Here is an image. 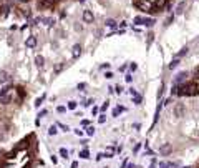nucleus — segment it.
<instances>
[{"label": "nucleus", "mask_w": 199, "mask_h": 168, "mask_svg": "<svg viewBox=\"0 0 199 168\" xmlns=\"http://www.w3.org/2000/svg\"><path fill=\"white\" fill-rule=\"evenodd\" d=\"M72 168H78V163H76V162H73V163H72Z\"/></svg>", "instance_id": "37998d69"}, {"label": "nucleus", "mask_w": 199, "mask_h": 168, "mask_svg": "<svg viewBox=\"0 0 199 168\" xmlns=\"http://www.w3.org/2000/svg\"><path fill=\"white\" fill-rule=\"evenodd\" d=\"M68 108L70 110H75V108H76V102H68Z\"/></svg>", "instance_id": "c85d7f7f"}, {"label": "nucleus", "mask_w": 199, "mask_h": 168, "mask_svg": "<svg viewBox=\"0 0 199 168\" xmlns=\"http://www.w3.org/2000/svg\"><path fill=\"white\" fill-rule=\"evenodd\" d=\"M80 158H85V160L90 158V153H88V150H83V152L80 153Z\"/></svg>", "instance_id": "6ab92c4d"}, {"label": "nucleus", "mask_w": 199, "mask_h": 168, "mask_svg": "<svg viewBox=\"0 0 199 168\" xmlns=\"http://www.w3.org/2000/svg\"><path fill=\"white\" fill-rule=\"evenodd\" d=\"M55 0H38V9H50L53 7Z\"/></svg>", "instance_id": "39448f33"}, {"label": "nucleus", "mask_w": 199, "mask_h": 168, "mask_svg": "<svg viewBox=\"0 0 199 168\" xmlns=\"http://www.w3.org/2000/svg\"><path fill=\"white\" fill-rule=\"evenodd\" d=\"M58 127H60V128H62V130H63V131H68V130H70V128H68V127H66V125H62V123H58Z\"/></svg>", "instance_id": "c756f323"}, {"label": "nucleus", "mask_w": 199, "mask_h": 168, "mask_svg": "<svg viewBox=\"0 0 199 168\" xmlns=\"http://www.w3.org/2000/svg\"><path fill=\"white\" fill-rule=\"evenodd\" d=\"M105 77H106V78H113V73H111V72H108V73L105 75Z\"/></svg>", "instance_id": "ea45409f"}, {"label": "nucleus", "mask_w": 199, "mask_h": 168, "mask_svg": "<svg viewBox=\"0 0 199 168\" xmlns=\"http://www.w3.org/2000/svg\"><path fill=\"white\" fill-rule=\"evenodd\" d=\"M65 107H58V108H56V112H58V113H63V112H65Z\"/></svg>", "instance_id": "2f4dec72"}, {"label": "nucleus", "mask_w": 199, "mask_h": 168, "mask_svg": "<svg viewBox=\"0 0 199 168\" xmlns=\"http://www.w3.org/2000/svg\"><path fill=\"white\" fill-rule=\"evenodd\" d=\"M130 70H131V72H134V70H136V63H131V65H130Z\"/></svg>", "instance_id": "72a5a7b5"}, {"label": "nucleus", "mask_w": 199, "mask_h": 168, "mask_svg": "<svg viewBox=\"0 0 199 168\" xmlns=\"http://www.w3.org/2000/svg\"><path fill=\"white\" fill-rule=\"evenodd\" d=\"M166 2H168V0H156V2H154V3H153V5H154V7H158V9H159V10H161V9H163V7H164V5H166Z\"/></svg>", "instance_id": "f8f14e48"}, {"label": "nucleus", "mask_w": 199, "mask_h": 168, "mask_svg": "<svg viewBox=\"0 0 199 168\" xmlns=\"http://www.w3.org/2000/svg\"><path fill=\"white\" fill-rule=\"evenodd\" d=\"M197 90V83L196 82H189V83H184L183 87L176 88V93L177 95H194Z\"/></svg>", "instance_id": "f257e3e1"}, {"label": "nucleus", "mask_w": 199, "mask_h": 168, "mask_svg": "<svg viewBox=\"0 0 199 168\" xmlns=\"http://www.w3.org/2000/svg\"><path fill=\"white\" fill-rule=\"evenodd\" d=\"M106 108H108V102H105V105H103V107H101V112H105V110H106Z\"/></svg>", "instance_id": "4c0bfd02"}, {"label": "nucleus", "mask_w": 199, "mask_h": 168, "mask_svg": "<svg viewBox=\"0 0 199 168\" xmlns=\"http://www.w3.org/2000/svg\"><path fill=\"white\" fill-rule=\"evenodd\" d=\"M23 168H32V163H27V165H25Z\"/></svg>", "instance_id": "c03bdc74"}, {"label": "nucleus", "mask_w": 199, "mask_h": 168, "mask_svg": "<svg viewBox=\"0 0 199 168\" xmlns=\"http://www.w3.org/2000/svg\"><path fill=\"white\" fill-rule=\"evenodd\" d=\"M35 63H37V67H40V68H42V67L45 65V58H43V57H42V55L35 57Z\"/></svg>", "instance_id": "9d476101"}, {"label": "nucleus", "mask_w": 199, "mask_h": 168, "mask_svg": "<svg viewBox=\"0 0 199 168\" xmlns=\"http://www.w3.org/2000/svg\"><path fill=\"white\" fill-rule=\"evenodd\" d=\"M184 7H186V3H184V2H181L179 5H177V10H176V13H183V12H184Z\"/></svg>", "instance_id": "dca6fc26"}, {"label": "nucleus", "mask_w": 199, "mask_h": 168, "mask_svg": "<svg viewBox=\"0 0 199 168\" xmlns=\"http://www.w3.org/2000/svg\"><path fill=\"white\" fill-rule=\"evenodd\" d=\"M177 65H179V60H177V58H176V60H173V62L169 63V70H174Z\"/></svg>", "instance_id": "f3484780"}, {"label": "nucleus", "mask_w": 199, "mask_h": 168, "mask_svg": "<svg viewBox=\"0 0 199 168\" xmlns=\"http://www.w3.org/2000/svg\"><path fill=\"white\" fill-rule=\"evenodd\" d=\"M91 103H95V102H93V100H86V102H85V103H83V105H85V107H90V105H91Z\"/></svg>", "instance_id": "473e14b6"}, {"label": "nucleus", "mask_w": 199, "mask_h": 168, "mask_svg": "<svg viewBox=\"0 0 199 168\" xmlns=\"http://www.w3.org/2000/svg\"><path fill=\"white\" fill-rule=\"evenodd\" d=\"M194 75H196V78L199 80V68H196V72H194Z\"/></svg>", "instance_id": "79ce46f5"}, {"label": "nucleus", "mask_w": 199, "mask_h": 168, "mask_svg": "<svg viewBox=\"0 0 199 168\" xmlns=\"http://www.w3.org/2000/svg\"><path fill=\"white\" fill-rule=\"evenodd\" d=\"M187 50H189V48H187V47H184V48H181V50H179V52H177V53H176V58H181V57H184V55H187Z\"/></svg>", "instance_id": "9b49d317"}, {"label": "nucleus", "mask_w": 199, "mask_h": 168, "mask_svg": "<svg viewBox=\"0 0 199 168\" xmlns=\"http://www.w3.org/2000/svg\"><path fill=\"white\" fill-rule=\"evenodd\" d=\"M45 115H47V110H42V112L38 113V117H40V118H42V117H45Z\"/></svg>", "instance_id": "f704fd0d"}, {"label": "nucleus", "mask_w": 199, "mask_h": 168, "mask_svg": "<svg viewBox=\"0 0 199 168\" xmlns=\"http://www.w3.org/2000/svg\"><path fill=\"white\" fill-rule=\"evenodd\" d=\"M85 87H86V83H80V85H78V90H83Z\"/></svg>", "instance_id": "e433bc0d"}, {"label": "nucleus", "mask_w": 199, "mask_h": 168, "mask_svg": "<svg viewBox=\"0 0 199 168\" xmlns=\"http://www.w3.org/2000/svg\"><path fill=\"white\" fill-rule=\"evenodd\" d=\"M86 133L90 135V137H93V135H95V128H93V127H88V128H86Z\"/></svg>", "instance_id": "bb28decb"}, {"label": "nucleus", "mask_w": 199, "mask_h": 168, "mask_svg": "<svg viewBox=\"0 0 199 168\" xmlns=\"http://www.w3.org/2000/svg\"><path fill=\"white\" fill-rule=\"evenodd\" d=\"M20 2H28V0H20Z\"/></svg>", "instance_id": "a18cd8bd"}, {"label": "nucleus", "mask_w": 199, "mask_h": 168, "mask_svg": "<svg viewBox=\"0 0 199 168\" xmlns=\"http://www.w3.org/2000/svg\"><path fill=\"white\" fill-rule=\"evenodd\" d=\"M115 92H116V93H118V95H120V93H121V92H123V87H120V85H118V87H116V88H115Z\"/></svg>", "instance_id": "7c9ffc66"}, {"label": "nucleus", "mask_w": 199, "mask_h": 168, "mask_svg": "<svg viewBox=\"0 0 199 168\" xmlns=\"http://www.w3.org/2000/svg\"><path fill=\"white\" fill-rule=\"evenodd\" d=\"M17 93H19L20 98H23V96H25V92H23V88H22V87H19V88H17Z\"/></svg>", "instance_id": "a878e982"}, {"label": "nucleus", "mask_w": 199, "mask_h": 168, "mask_svg": "<svg viewBox=\"0 0 199 168\" xmlns=\"http://www.w3.org/2000/svg\"><path fill=\"white\" fill-rule=\"evenodd\" d=\"M42 20H43L45 25H48V27H52V25L55 23V20H53V19H42Z\"/></svg>", "instance_id": "aec40b11"}, {"label": "nucleus", "mask_w": 199, "mask_h": 168, "mask_svg": "<svg viewBox=\"0 0 199 168\" xmlns=\"http://www.w3.org/2000/svg\"><path fill=\"white\" fill-rule=\"evenodd\" d=\"M10 100H12V96H10L8 93H7V95H3V96H2V100H0V103H2V105H7V103H8Z\"/></svg>", "instance_id": "ddd939ff"}, {"label": "nucleus", "mask_w": 199, "mask_h": 168, "mask_svg": "<svg viewBox=\"0 0 199 168\" xmlns=\"http://www.w3.org/2000/svg\"><path fill=\"white\" fill-rule=\"evenodd\" d=\"M169 165H168V163H161V165H159V168H168Z\"/></svg>", "instance_id": "a19ab883"}, {"label": "nucleus", "mask_w": 199, "mask_h": 168, "mask_svg": "<svg viewBox=\"0 0 199 168\" xmlns=\"http://www.w3.org/2000/svg\"><path fill=\"white\" fill-rule=\"evenodd\" d=\"M113 153H115V150H113V148H106L105 156H113Z\"/></svg>", "instance_id": "cd10ccee"}, {"label": "nucleus", "mask_w": 199, "mask_h": 168, "mask_svg": "<svg viewBox=\"0 0 199 168\" xmlns=\"http://www.w3.org/2000/svg\"><path fill=\"white\" fill-rule=\"evenodd\" d=\"M25 44H27L28 48H35V47H37V38H35V37H28Z\"/></svg>", "instance_id": "0eeeda50"}, {"label": "nucleus", "mask_w": 199, "mask_h": 168, "mask_svg": "<svg viewBox=\"0 0 199 168\" xmlns=\"http://www.w3.org/2000/svg\"><path fill=\"white\" fill-rule=\"evenodd\" d=\"M105 121H106V117L101 115V117H100V123H105Z\"/></svg>", "instance_id": "c9c22d12"}, {"label": "nucleus", "mask_w": 199, "mask_h": 168, "mask_svg": "<svg viewBox=\"0 0 199 168\" xmlns=\"http://www.w3.org/2000/svg\"><path fill=\"white\" fill-rule=\"evenodd\" d=\"M134 23L151 27V25H154V20H153V19H143V17H136V19H134Z\"/></svg>", "instance_id": "7ed1b4c3"}, {"label": "nucleus", "mask_w": 199, "mask_h": 168, "mask_svg": "<svg viewBox=\"0 0 199 168\" xmlns=\"http://www.w3.org/2000/svg\"><path fill=\"white\" fill-rule=\"evenodd\" d=\"M123 107H118V108H115V110H113V117H118V113H121L123 112Z\"/></svg>", "instance_id": "412c9836"}, {"label": "nucleus", "mask_w": 199, "mask_h": 168, "mask_svg": "<svg viewBox=\"0 0 199 168\" xmlns=\"http://www.w3.org/2000/svg\"><path fill=\"white\" fill-rule=\"evenodd\" d=\"M10 90H12V87H10V85H8V87H3L2 90H0V95H2V96H3V95H7Z\"/></svg>", "instance_id": "a211bd4d"}, {"label": "nucleus", "mask_w": 199, "mask_h": 168, "mask_svg": "<svg viewBox=\"0 0 199 168\" xmlns=\"http://www.w3.org/2000/svg\"><path fill=\"white\" fill-rule=\"evenodd\" d=\"M43 100H45V95H42L40 98H37V102H35V107H40L42 103H43Z\"/></svg>", "instance_id": "4be33fe9"}, {"label": "nucleus", "mask_w": 199, "mask_h": 168, "mask_svg": "<svg viewBox=\"0 0 199 168\" xmlns=\"http://www.w3.org/2000/svg\"><path fill=\"white\" fill-rule=\"evenodd\" d=\"M60 155H62L63 158H68V150H65V148H60Z\"/></svg>", "instance_id": "5701e85b"}, {"label": "nucleus", "mask_w": 199, "mask_h": 168, "mask_svg": "<svg viewBox=\"0 0 199 168\" xmlns=\"http://www.w3.org/2000/svg\"><path fill=\"white\" fill-rule=\"evenodd\" d=\"M197 45H199V40H197Z\"/></svg>", "instance_id": "49530a36"}, {"label": "nucleus", "mask_w": 199, "mask_h": 168, "mask_svg": "<svg viewBox=\"0 0 199 168\" xmlns=\"http://www.w3.org/2000/svg\"><path fill=\"white\" fill-rule=\"evenodd\" d=\"M63 67H65V63H60V65H56L55 67V73H60L63 70Z\"/></svg>", "instance_id": "b1692460"}, {"label": "nucleus", "mask_w": 199, "mask_h": 168, "mask_svg": "<svg viewBox=\"0 0 199 168\" xmlns=\"http://www.w3.org/2000/svg\"><path fill=\"white\" fill-rule=\"evenodd\" d=\"M7 82H10V75L5 70H2L0 72V83H7Z\"/></svg>", "instance_id": "1a4fd4ad"}, {"label": "nucleus", "mask_w": 199, "mask_h": 168, "mask_svg": "<svg viewBox=\"0 0 199 168\" xmlns=\"http://www.w3.org/2000/svg\"><path fill=\"white\" fill-rule=\"evenodd\" d=\"M187 77V73H184V72H181L179 75H177V77H176V83H179V82H183L184 80V78H186Z\"/></svg>", "instance_id": "4468645a"}, {"label": "nucleus", "mask_w": 199, "mask_h": 168, "mask_svg": "<svg viewBox=\"0 0 199 168\" xmlns=\"http://www.w3.org/2000/svg\"><path fill=\"white\" fill-rule=\"evenodd\" d=\"M56 131H58V130H56V127L53 125V127H50V130H48V135H56Z\"/></svg>", "instance_id": "393cba45"}, {"label": "nucleus", "mask_w": 199, "mask_h": 168, "mask_svg": "<svg viewBox=\"0 0 199 168\" xmlns=\"http://www.w3.org/2000/svg\"><path fill=\"white\" fill-rule=\"evenodd\" d=\"M106 27H110V28H115V27H116V22H115L113 19H108V20H106Z\"/></svg>", "instance_id": "2eb2a0df"}, {"label": "nucleus", "mask_w": 199, "mask_h": 168, "mask_svg": "<svg viewBox=\"0 0 199 168\" xmlns=\"http://www.w3.org/2000/svg\"><path fill=\"white\" fill-rule=\"evenodd\" d=\"M72 55H73V58H78V57L81 55V45H73V52H72Z\"/></svg>", "instance_id": "6e6552de"}, {"label": "nucleus", "mask_w": 199, "mask_h": 168, "mask_svg": "<svg viewBox=\"0 0 199 168\" xmlns=\"http://www.w3.org/2000/svg\"><path fill=\"white\" fill-rule=\"evenodd\" d=\"M83 22L85 23H91L93 22V13H91L90 10H85L83 12Z\"/></svg>", "instance_id": "423d86ee"}, {"label": "nucleus", "mask_w": 199, "mask_h": 168, "mask_svg": "<svg viewBox=\"0 0 199 168\" xmlns=\"http://www.w3.org/2000/svg\"><path fill=\"white\" fill-rule=\"evenodd\" d=\"M75 133H76L78 137H81V135H83V131H81V130H75Z\"/></svg>", "instance_id": "58836bf2"}, {"label": "nucleus", "mask_w": 199, "mask_h": 168, "mask_svg": "<svg viewBox=\"0 0 199 168\" xmlns=\"http://www.w3.org/2000/svg\"><path fill=\"white\" fill-rule=\"evenodd\" d=\"M173 112H174V117H177V118H181V117H184V105L183 103H176L174 105V108H173Z\"/></svg>", "instance_id": "f03ea898"}, {"label": "nucleus", "mask_w": 199, "mask_h": 168, "mask_svg": "<svg viewBox=\"0 0 199 168\" xmlns=\"http://www.w3.org/2000/svg\"><path fill=\"white\" fill-rule=\"evenodd\" d=\"M171 152H173V146L169 145V143H164L163 146H159V155H163V156L169 155Z\"/></svg>", "instance_id": "20e7f679"}]
</instances>
